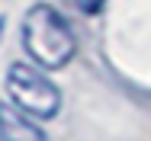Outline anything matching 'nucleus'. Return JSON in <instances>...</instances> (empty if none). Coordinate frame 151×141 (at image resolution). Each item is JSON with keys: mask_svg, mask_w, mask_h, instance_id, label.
<instances>
[{"mask_svg": "<svg viewBox=\"0 0 151 141\" xmlns=\"http://www.w3.org/2000/svg\"><path fill=\"white\" fill-rule=\"evenodd\" d=\"M23 48H26V55H29V61L35 67L58 71L74 58L77 39L68 26V19L55 6L35 3L23 16Z\"/></svg>", "mask_w": 151, "mask_h": 141, "instance_id": "f257e3e1", "label": "nucleus"}, {"mask_svg": "<svg viewBox=\"0 0 151 141\" xmlns=\"http://www.w3.org/2000/svg\"><path fill=\"white\" fill-rule=\"evenodd\" d=\"M6 96L19 112L32 119H55L61 109V90L52 84V77L35 64H10L6 67Z\"/></svg>", "mask_w": 151, "mask_h": 141, "instance_id": "f03ea898", "label": "nucleus"}, {"mask_svg": "<svg viewBox=\"0 0 151 141\" xmlns=\"http://www.w3.org/2000/svg\"><path fill=\"white\" fill-rule=\"evenodd\" d=\"M0 141H48V135L32 122V115L19 112L10 99H0Z\"/></svg>", "mask_w": 151, "mask_h": 141, "instance_id": "7ed1b4c3", "label": "nucleus"}, {"mask_svg": "<svg viewBox=\"0 0 151 141\" xmlns=\"http://www.w3.org/2000/svg\"><path fill=\"white\" fill-rule=\"evenodd\" d=\"M74 6H77V10H84V13H96V10H103V6H106V0H74Z\"/></svg>", "mask_w": 151, "mask_h": 141, "instance_id": "20e7f679", "label": "nucleus"}]
</instances>
